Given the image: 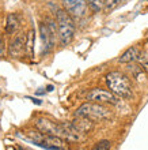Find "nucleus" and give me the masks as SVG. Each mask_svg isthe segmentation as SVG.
I'll return each mask as SVG.
<instances>
[{"instance_id":"obj_18","label":"nucleus","mask_w":148,"mask_h":150,"mask_svg":"<svg viewBox=\"0 0 148 150\" xmlns=\"http://www.w3.org/2000/svg\"><path fill=\"white\" fill-rule=\"evenodd\" d=\"M30 100L34 104H37V105H41V100H38V98H30Z\"/></svg>"},{"instance_id":"obj_7","label":"nucleus","mask_w":148,"mask_h":150,"mask_svg":"<svg viewBox=\"0 0 148 150\" xmlns=\"http://www.w3.org/2000/svg\"><path fill=\"white\" fill-rule=\"evenodd\" d=\"M87 100L93 101V103H99V104H112L116 105L118 104L117 96L107 90H102V89H93L87 94Z\"/></svg>"},{"instance_id":"obj_5","label":"nucleus","mask_w":148,"mask_h":150,"mask_svg":"<svg viewBox=\"0 0 148 150\" xmlns=\"http://www.w3.org/2000/svg\"><path fill=\"white\" fill-rule=\"evenodd\" d=\"M39 34L42 41V56L49 53L55 45V36H56V25L53 21H48V23L39 25Z\"/></svg>"},{"instance_id":"obj_3","label":"nucleus","mask_w":148,"mask_h":150,"mask_svg":"<svg viewBox=\"0 0 148 150\" xmlns=\"http://www.w3.org/2000/svg\"><path fill=\"white\" fill-rule=\"evenodd\" d=\"M56 22H57V34L61 45H69L75 36L74 18L65 10H59L56 12Z\"/></svg>"},{"instance_id":"obj_11","label":"nucleus","mask_w":148,"mask_h":150,"mask_svg":"<svg viewBox=\"0 0 148 150\" xmlns=\"http://www.w3.org/2000/svg\"><path fill=\"white\" fill-rule=\"evenodd\" d=\"M34 42H35V30L30 29L26 34V55L29 57H34Z\"/></svg>"},{"instance_id":"obj_13","label":"nucleus","mask_w":148,"mask_h":150,"mask_svg":"<svg viewBox=\"0 0 148 150\" xmlns=\"http://www.w3.org/2000/svg\"><path fill=\"white\" fill-rule=\"evenodd\" d=\"M87 3L94 12H98L106 6V0H87Z\"/></svg>"},{"instance_id":"obj_15","label":"nucleus","mask_w":148,"mask_h":150,"mask_svg":"<svg viewBox=\"0 0 148 150\" xmlns=\"http://www.w3.org/2000/svg\"><path fill=\"white\" fill-rule=\"evenodd\" d=\"M110 147H112L110 141L103 139V141H99V142L95 143V146H94L93 150H110Z\"/></svg>"},{"instance_id":"obj_6","label":"nucleus","mask_w":148,"mask_h":150,"mask_svg":"<svg viewBox=\"0 0 148 150\" xmlns=\"http://www.w3.org/2000/svg\"><path fill=\"white\" fill-rule=\"evenodd\" d=\"M26 53V34L16 33L8 45V55L14 59H20Z\"/></svg>"},{"instance_id":"obj_16","label":"nucleus","mask_w":148,"mask_h":150,"mask_svg":"<svg viewBox=\"0 0 148 150\" xmlns=\"http://www.w3.org/2000/svg\"><path fill=\"white\" fill-rule=\"evenodd\" d=\"M4 52H6V42H4L3 34L0 33V57H1V56H4Z\"/></svg>"},{"instance_id":"obj_2","label":"nucleus","mask_w":148,"mask_h":150,"mask_svg":"<svg viewBox=\"0 0 148 150\" xmlns=\"http://www.w3.org/2000/svg\"><path fill=\"white\" fill-rule=\"evenodd\" d=\"M106 85L110 89L112 93L124 100L132 98L133 90H132V83L129 78L125 74L120 71H112L106 75Z\"/></svg>"},{"instance_id":"obj_19","label":"nucleus","mask_w":148,"mask_h":150,"mask_svg":"<svg viewBox=\"0 0 148 150\" xmlns=\"http://www.w3.org/2000/svg\"><path fill=\"white\" fill-rule=\"evenodd\" d=\"M46 90L48 91H52V90H53V86H52V85H49V86L46 87Z\"/></svg>"},{"instance_id":"obj_17","label":"nucleus","mask_w":148,"mask_h":150,"mask_svg":"<svg viewBox=\"0 0 148 150\" xmlns=\"http://www.w3.org/2000/svg\"><path fill=\"white\" fill-rule=\"evenodd\" d=\"M120 0H106V8H113L118 4Z\"/></svg>"},{"instance_id":"obj_8","label":"nucleus","mask_w":148,"mask_h":150,"mask_svg":"<svg viewBox=\"0 0 148 150\" xmlns=\"http://www.w3.org/2000/svg\"><path fill=\"white\" fill-rule=\"evenodd\" d=\"M64 8L72 18L80 19L87 12V1L86 0H64Z\"/></svg>"},{"instance_id":"obj_14","label":"nucleus","mask_w":148,"mask_h":150,"mask_svg":"<svg viewBox=\"0 0 148 150\" xmlns=\"http://www.w3.org/2000/svg\"><path fill=\"white\" fill-rule=\"evenodd\" d=\"M137 62H139V66H140L141 70L148 74V53L147 52H140V55L137 57Z\"/></svg>"},{"instance_id":"obj_9","label":"nucleus","mask_w":148,"mask_h":150,"mask_svg":"<svg viewBox=\"0 0 148 150\" xmlns=\"http://www.w3.org/2000/svg\"><path fill=\"white\" fill-rule=\"evenodd\" d=\"M78 119H75L72 124L76 127V130L80 132V134H86L88 131L93 130V120H90L87 117H82V116H76Z\"/></svg>"},{"instance_id":"obj_10","label":"nucleus","mask_w":148,"mask_h":150,"mask_svg":"<svg viewBox=\"0 0 148 150\" xmlns=\"http://www.w3.org/2000/svg\"><path fill=\"white\" fill-rule=\"evenodd\" d=\"M139 55H140L139 48L137 47H130L120 56L118 62H120V63H132V62H136L137 57H139Z\"/></svg>"},{"instance_id":"obj_20","label":"nucleus","mask_w":148,"mask_h":150,"mask_svg":"<svg viewBox=\"0 0 148 150\" xmlns=\"http://www.w3.org/2000/svg\"><path fill=\"white\" fill-rule=\"evenodd\" d=\"M0 91H1V90H0Z\"/></svg>"},{"instance_id":"obj_1","label":"nucleus","mask_w":148,"mask_h":150,"mask_svg":"<svg viewBox=\"0 0 148 150\" xmlns=\"http://www.w3.org/2000/svg\"><path fill=\"white\" fill-rule=\"evenodd\" d=\"M35 127L41 132L49 135H55L68 142H78L80 141V132L72 123H56L48 119L39 117L35 120Z\"/></svg>"},{"instance_id":"obj_12","label":"nucleus","mask_w":148,"mask_h":150,"mask_svg":"<svg viewBox=\"0 0 148 150\" xmlns=\"http://www.w3.org/2000/svg\"><path fill=\"white\" fill-rule=\"evenodd\" d=\"M19 26V19L16 14H10L7 16V23H6V33L7 34H14Z\"/></svg>"},{"instance_id":"obj_4","label":"nucleus","mask_w":148,"mask_h":150,"mask_svg":"<svg viewBox=\"0 0 148 150\" xmlns=\"http://www.w3.org/2000/svg\"><path fill=\"white\" fill-rule=\"evenodd\" d=\"M76 116H82V117H87L93 122H102V120H109L112 117V112L105 108L99 103H86L80 105L76 111Z\"/></svg>"}]
</instances>
